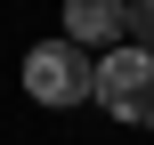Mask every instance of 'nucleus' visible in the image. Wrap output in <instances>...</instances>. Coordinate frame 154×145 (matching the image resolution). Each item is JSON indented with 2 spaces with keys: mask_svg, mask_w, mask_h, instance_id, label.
Listing matches in <instances>:
<instances>
[{
  "mask_svg": "<svg viewBox=\"0 0 154 145\" xmlns=\"http://www.w3.org/2000/svg\"><path fill=\"white\" fill-rule=\"evenodd\" d=\"M114 121H130V129H154V48H106L97 57V89H89Z\"/></svg>",
  "mask_w": 154,
  "mask_h": 145,
  "instance_id": "1",
  "label": "nucleus"
},
{
  "mask_svg": "<svg viewBox=\"0 0 154 145\" xmlns=\"http://www.w3.org/2000/svg\"><path fill=\"white\" fill-rule=\"evenodd\" d=\"M89 89H97L89 48H73V40H41V48L24 57V97H32V105L65 113V105H89Z\"/></svg>",
  "mask_w": 154,
  "mask_h": 145,
  "instance_id": "2",
  "label": "nucleus"
},
{
  "mask_svg": "<svg viewBox=\"0 0 154 145\" xmlns=\"http://www.w3.org/2000/svg\"><path fill=\"white\" fill-rule=\"evenodd\" d=\"M130 0H65V40L73 48H122Z\"/></svg>",
  "mask_w": 154,
  "mask_h": 145,
  "instance_id": "3",
  "label": "nucleus"
},
{
  "mask_svg": "<svg viewBox=\"0 0 154 145\" xmlns=\"http://www.w3.org/2000/svg\"><path fill=\"white\" fill-rule=\"evenodd\" d=\"M130 32H138V48H154V0H130Z\"/></svg>",
  "mask_w": 154,
  "mask_h": 145,
  "instance_id": "4",
  "label": "nucleus"
}]
</instances>
